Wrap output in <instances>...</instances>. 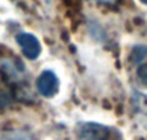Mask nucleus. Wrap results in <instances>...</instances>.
Segmentation results:
<instances>
[{"label":"nucleus","mask_w":147,"mask_h":140,"mask_svg":"<svg viewBox=\"0 0 147 140\" xmlns=\"http://www.w3.org/2000/svg\"><path fill=\"white\" fill-rule=\"evenodd\" d=\"M36 87L39 93L47 98H52L58 93L59 82L57 76L52 71H44L36 81Z\"/></svg>","instance_id":"nucleus-1"},{"label":"nucleus","mask_w":147,"mask_h":140,"mask_svg":"<svg viewBox=\"0 0 147 140\" xmlns=\"http://www.w3.org/2000/svg\"><path fill=\"white\" fill-rule=\"evenodd\" d=\"M16 40H17L18 45L21 46V50L25 54L26 58L36 59L39 57V54H40V51H41V46H40L39 40L34 35L22 32V33H20V35H17Z\"/></svg>","instance_id":"nucleus-2"},{"label":"nucleus","mask_w":147,"mask_h":140,"mask_svg":"<svg viewBox=\"0 0 147 140\" xmlns=\"http://www.w3.org/2000/svg\"><path fill=\"white\" fill-rule=\"evenodd\" d=\"M109 136V127L99 123H85L80 130V138L83 140H107Z\"/></svg>","instance_id":"nucleus-3"},{"label":"nucleus","mask_w":147,"mask_h":140,"mask_svg":"<svg viewBox=\"0 0 147 140\" xmlns=\"http://www.w3.org/2000/svg\"><path fill=\"white\" fill-rule=\"evenodd\" d=\"M147 55V46L145 45H137L133 48L132 50V61L134 62V63H140L142 59H145Z\"/></svg>","instance_id":"nucleus-4"},{"label":"nucleus","mask_w":147,"mask_h":140,"mask_svg":"<svg viewBox=\"0 0 147 140\" xmlns=\"http://www.w3.org/2000/svg\"><path fill=\"white\" fill-rule=\"evenodd\" d=\"M137 72H138V77H140V80L147 86V64L140 66Z\"/></svg>","instance_id":"nucleus-5"},{"label":"nucleus","mask_w":147,"mask_h":140,"mask_svg":"<svg viewBox=\"0 0 147 140\" xmlns=\"http://www.w3.org/2000/svg\"><path fill=\"white\" fill-rule=\"evenodd\" d=\"M8 103H9V98H8V95L4 94V93H0V108H4Z\"/></svg>","instance_id":"nucleus-6"},{"label":"nucleus","mask_w":147,"mask_h":140,"mask_svg":"<svg viewBox=\"0 0 147 140\" xmlns=\"http://www.w3.org/2000/svg\"><path fill=\"white\" fill-rule=\"evenodd\" d=\"M141 1H142L143 4H147V0H141Z\"/></svg>","instance_id":"nucleus-7"}]
</instances>
